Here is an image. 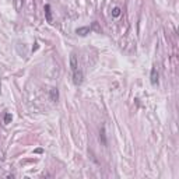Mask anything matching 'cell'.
Instances as JSON below:
<instances>
[{
    "label": "cell",
    "instance_id": "1",
    "mask_svg": "<svg viewBox=\"0 0 179 179\" xmlns=\"http://www.w3.org/2000/svg\"><path fill=\"white\" fill-rule=\"evenodd\" d=\"M45 18H46V21L49 22V24H52L53 22V18H52V11H51V6L49 4H45Z\"/></svg>",
    "mask_w": 179,
    "mask_h": 179
},
{
    "label": "cell",
    "instance_id": "7",
    "mask_svg": "<svg viewBox=\"0 0 179 179\" xmlns=\"http://www.w3.org/2000/svg\"><path fill=\"white\" fill-rule=\"evenodd\" d=\"M0 88H2V84H0Z\"/></svg>",
    "mask_w": 179,
    "mask_h": 179
},
{
    "label": "cell",
    "instance_id": "6",
    "mask_svg": "<svg viewBox=\"0 0 179 179\" xmlns=\"http://www.w3.org/2000/svg\"><path fill=\"white\" fill-rule=\"evenodd\" d=\"M11 122V113H6V115H4V123L7 124V123H10Z\"/></svg>",
    "mask_w": 179,
    "mask_h": 179
},
{
    "label": "cell",
    "instance_id": "5",
    "mask_svg": "<svg viewBox=\"0 0 179 179\" xmlns=\"http://www.w3.org/2000/svg\"><path fill=\"white\" fill-rule=\"evenodd\" d=\"M121 14H122L121 7H115V8L112 10V17H115V18H116V17H119Z\"/></svg>",
    "mask_w": 179,
    "mask_h": 179
},
{
    "label": "cell",
    "instance_id": "4",
    "mask_svg": "<svg viewBox=\"0 0 179 179\" xmlns=\"http://www.w3.org/2000/svg\"><path fill=\"white\" fill-rule=\"evenodd\" d=\"M49 94H51V99H52V101H55V102H56V101L59 99V91H58V88H52Z\"/></svg>",
    "mask_w": 179,
    "mask_h": 179
},
{
    "label": "cell",
    "instance_id": "3",
    "mask_svg": "<svg viewBox=\"0 0 179 179\" xmlns=\"http://www.w3.org/2000/svg\"><path fill=\"white\" fill-rule=\"evenodd\" d=\"M90 31H91L90 27H83V28H77L76 29V34H78V35H81V37H84V35H87Z\"/></svg>",
    "mask_w": 179,
    "mask_h": 179
},
{
    "label": "cell",
    "instance_id": "2",
    "mask_svg": "<svg viewBox=\"0 0 179 179\" xmlns=\"http://www.w3.org/2000/svg\"><path fill=\"white\" fill-rule=\"evenodd\" d=\"M150 81H151V84H153V85L158 84V71H157V69H155V67H153V69H151Z\"/></svg>",
    "mask_w": 179,
    "mask_h": 179
}]
</instances>
